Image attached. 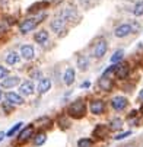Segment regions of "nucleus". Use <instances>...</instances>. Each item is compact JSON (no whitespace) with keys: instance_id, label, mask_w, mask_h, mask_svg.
<instances>
[{"instance_id":"obj_1","label":"nucleus","mask_w":143,"mask_h":147,"mask_svg":"<svg viewBox=\"0 0 143 147\" xmlns=\"http://www.w3.org/2000/svg\"><path fill=\"white\" fill-rule=\"evenodd\" d=\"M67 114H69V117H72L75 119H80L86 114V103H85V100L77 99V100L72 102L70 107L67 108Z\"/></svg>"},{"instance_id":"obj_2","label":"nucleus","mask_w":143,"mask_h":147,"mask_svg":"<svg viewBox=\"0 0 143 147\" xmlns=\"http://www.w3.org/2000/svg\"><path fill=\"white\" fill-rule=\"evenodd\" d=\"M44 18H45V13H41L39 16L32 18V19H25L24 22L19 25V31L22 32V34H28V32H29V31H32V29L37 26V24H39Z\"/></svg>"},{"instance_id":"obj_3","label":"nucleus","mask_w":143,"mask_h":147,"mask_svg":"<svg viewBox=\"0 0 143 147\" xmlns=\"http://www.w3.org/2000/svg\"><path fill=\"white\" fill-rule=\"evenodd\" d=\"M107 50H108V44L105 39H99L98 42L95 44L94 47V57L96 58H102L105 54H107Z\"/></svg>"},{"instance_id":"obj_4","label":"nucleus","mask_w":143,"mask_h":147,"mask_svg":"<svg viewBox=\"0 0 143 147\" xmlns=\"http://www.w3.org/2000/svg\"><path fill=\"white\" fill-rule=\"evenodd\" d=\"M89 108H91V112L94 115H101L105 112V102L101 99H94V100H91Z\"/></svg>"},{"instance_id":"obj_5","label":"nucleus","mask_w":143,"mask_h":147,"mask_svg":"<svg viewBox=\"0 0 143 147\" xmlns=\"http://www.w3.org/2000/svg\"><path fill=\"white\" fill-rule=\"evenodd\" d=\"M127 105H129V100H127V98H124V96H115V98L111 99V107H113V109H115V111L126 109Z\"/></svg>"},{"instance_id":"obj_6","label":"nucleus","mask_w":143,"mask_h":147,"mask_svg":"<svg viewBox=\"0 0 143 147\" xmlns=\"http://www.w3.org/2000/svg\"><path fill=\"white\" fill-rule=\"evenodd\" d=\"M34 136V125H26V127L19 133V137H18V143H26L31 137Z\"/></svg>"},{"instance_id":"obj_7","label":"nucleus","mask_w":143,"mask_h":147,"mask_svg":"<svg viewBox=\"0 0 143 147\" xmlns=\"http://www.w3.org/2000/svg\"><path fill=\"white\" fill-rule=\"evenodd\" d=\"M130 32H133L131 25H130V24H123V25H120V26L115 28L114 35H115L117 38H124V36H127Z\"/></svg>"},{"instance_id":"obj_8","label":"nucleus","mask_w":143,"mask_h":147,"mask_svg":"<svg viewBox=\"0 0 143 147\" xmlns=\"http://www.w3.org/2000/svg\"><path fill=\"white\" fill-rule=\"evenodd\" d=\"M130 73V67L129 64H126V63H123V64H117V70H115V76L118 79H126Z\"/></svg>"},{"instance_id":"obj_9","label":"nucleus","mask_w":143,"mask_h":147,"mask_svg":"<svg viewBox=\"0 0 143 147\" xmlns=\"http://www.w3.org/2000/svg\"><path fill=\"white\" fill-rule=\"evenodd\" d=\"M98 86H99V89L105 90V92L111 90V89H113V80H111V77L101 76V79L98 80Z\"/></svg>"},{"instance_id":"obj_10","label":"nucleus","mask_w":143,"mask_h":147,"mask_svg":"<svg viewBox=\"0 0 143 147\" xmlns=\"http://www.w3.org/2000/svg\"><path fill=\"white\" fill-rule=\"evenodd\" d=\"M6 99L12 105H22L24 103V98L20 95H18V93H15V92H7L6 93Z\"/></svg>"},{"instance_id":"obj_11","label":"nucleus","mask_w":143,"mask_h":147,"mask_svg":"<svg viewBox=\"0 0 143 147\" xmlns=\"http://www.w3.org/2000/svg\"><path fill=\"white\" fill-rule=\"evenodd\" d=\"M76 16H77V12H76V7L75 6H67L63 10V15H61V18H63L64 20H72Z\"/></svg>"},{"instance_id":"obj_12","label":"nucleus","mask_w":143,"mask_h":147,"mask_svg":"<svg viewBox=\"0 0 143 147\" xmlns=\"http://www.w3.org/2000/svg\"><path fill=\"white\" fill-rule=\"evenodd\" d=\"M35 92V88H34V83L32 82H25L20 85V93L25 95V96H29Z\"/></svg>"},{"instance_id":"obj_13","label":"nucleus","mask_w":143,"mask_h":147,"mask_svg":"<svg viewBox=\"0 0 143 147\" xmlns=\"http://www.w3.org/2000/svg\"><path fill=\"white\" fill-rule=\"evenodd\" d=\"M20 54L25 60H32L34 58V47L32 45H22L20 47Z\"/></svg>"},{"instance_id":"obj_14","label":"nucleus","mask_w":143,"mask_h":147,"mask_svg":"<svg viewBox=\"0 0 143 147\" xmlns=\"http://www.w3.org/2000/svg\"><path fill=\"white\" fill-rule=\"evenodd\" d=\"M19 77L18 76H12V77H6L2 80V88H13L19 83Z\"/></svg>"},{"instance_id":"obj_15","label":"nucleus","mask_w":143,"mask_h":147,"mask_svg":"<svg viewBox=\"0 0 143 147\" xmlns=\"http://www.w3.org/2000/svg\"><path fill=\"white\" fill-rule=\"evenodd\" d=\"M64 28V19L63 18H56L53 19V22H51V29L54 32H60V31H63Z\"/></svg>"},{"instance_id":"obj_16","label":"nucleus","mask_w":143,"mask_h":147,"mask_svg":"<svg viewBox=\"0 0 143 147\" xmlns=\"http://www.w3.org/2000/svg\"><path fill=\"white\" fill-rule=\"evenodd\" d=\"M50 124H51V119L48 117H41L35 121V127L37 128H48Z\"/></svg>"},{"instance_id":"obj_17","label":"nucleus","mask_w":143,"mask_h":147,"mask_svg":"<svg viewBox=\"0 0 143 147\" xmlns=\"http://www.w3.org/2000/svg\"><path fill=\"white\" fill-rule=\"evenodd\" d=\"M50 88H51V80L50 79H43L39 82V85H38V92L39 93H45V92L50 90Z\"/></svg>"},{"instance_id":"obj_18","label":"nucleus","mask_w":143,"mask_h":147,"mask_svg":"<svg viewBox=\"0 0 143 147\" xmlns=\"http://www.w3.org/2000/svg\"><path fill=\"white\" fill-rule=\"evenodd\" d=\"M73 82H75V70L72 67H69L64 71V83H66L67 86H72Z\"/></svg>"},{"instance_id":"obj_19","label":"nucleus","mask_w":143,"mask_h":147,"mask_svg":"<svg viewBox=\"0 0 143 147\" xmlns=\"http://www.w3.org/2000/svg\"><path fill=\"white\" fill-rule=\"evenodd\" d=\"M47 39H48V32L45 29H41V31H38L35 34V41L38 44H44Z\"/></svg>"},{"instance_id":"obj_20","label":"nucleus","mask_w":143,"mask_h":147,"mask_svg":"<svg viewBox=\"0 0 143 147\" xmlns=\"http://www.w3.org/2000/svg\"><path fill=\"white\" fill-rule=\"evenodd\" d=\"M121 127H123V121H121L120 118H114V119L110 121L108 130H111V131H117V130H120Z\"/></svg>"},{"instance_id":"obj_21","label":"nucleus","mask_w":143,"mask_h":147,"mask_svg":"<svg viewBox=\"0 0 143 147\" xmlns=\"http://www.w3.org/2000/svg\"><path fill=\"white\" fill-rule=\"evenodd\" d=\"M88 66H89L88 58H86L85 55H80V57L77 58V67H79V70L85 71V70H88Z\"/></svg>"},{"instance_id":"obj_22","label":"nucleus","mask_w":143,"mask_h":147,"mask_svg":"<svg viewBox=\"0 0 143 147\" xmlns=\"http://www.w3.org/2000/svg\"><path fill=\"white\" fill-rule=\"evenodd\" d=\"M45 140H47L45 133H39V134H37V136H35V138H34V146H35V147L43 146V144L45 143Z\"/></svg>"},{"instance_id":"obj_23","label":"nucleus","mask_w":143,"mask_h":147,"mask_svg":"<svg viewBox=\"0 0 143 147\" xmlns=\"http://www.w3.org/2000/svg\"><path fill=\"white\" fill-rule=\"evenodd\" d=\"M18 61H19V55H18L15 51L7 54V57H6V63H7L9 66H13V64H16Z\"/></svg>"},{"instance_id":"obj_24","label":"nucleus","mask_w":143,"mask_h":147,"mask_svg":"<svg viewBox=\"0 0 143 147\" xmlns=\"http://www.w3.org/2000/svg\"><path fill=\"white\" fill-rule=\"evenodd\" d=\"M94 136H96V137L107 136V127H105V125H98V127L94 130Z\"/></svg>"},{"instance_id":"obj_25","label":"nucleus","mask_w":143,"mask_h":147,"mask_svg":"<svg viewBox=\"0 0 143 147\" xmlns=\"http://www.w3.org/2000/svg\"><path fill=\"white\" fill-rule=\"evenodd\" d=\"M133 13H134V16H142L143 15V0H140V2L136 3V6L133 9Z\"/></svg>"},{"instance_id":"obj_26","label":"nucleus","mask_w":143,"mask_h":147,"mask_svg":"<svg viewBox=\"0 0 143 147\" xmlns=\"http://www.w3.org/2000/svg\"><path fill=\"white\" fill-rule=\"evenodd\" d=\"M94 146V141L91 138H80L77 141V147H92Z\"/></svg>"},{"instance_id":"obj_27","label":"nucleus","mask_w":143,"mask_h":147,"mask_svg":"<svg viewBox=\"0 0 143 147\" xmlns=\"http://www.w3.org/2000/svg\"><path fill=\"white\" fill-rule=\"evenodd\" d=\"M123 57H124V51H123V50H118V51H115L114 55L111 57V63H117V61L123 60Z\"/></svg>"},{"instance_id":"obj_28","label":"nucleus","mask_w":143,"mask_h":147,"mask_svg":"<svg viewBox=\"0 0 143 147\" xmlns=\"http://www.w3.org/2000/svg\"><path fill=\"white\" fill-rule=\"evenodd\" d=\"M20 127H22V122H18V124H15L13 127L7 131V134H6V136H7V137H13V134H16V133H18V130H19Z\"/></svg>"},{"instance_id":"obj_29","label":"nucleus","mask_w":143,"mask_h":147,"mask_svg":"<svg viewBox=\"0 0 143 147\" xmlns=\"http://www.w3.org/2000/svg\"><path fill=\"white\" fill-rule=\"evenodd\" d=\"M58 127H60L61 130H67V128L70 127V124H69V121H67L66 118H60V119H58Z\"/></svg>"},{"instance_id":"obj_30","label":"nucleus","mask_w":143,"mask_h":147,"mask_svg":"<svg viewBox=\"0 0 143 147\" xmlns=\"http://www.w3.org/2000/svg\"><path fill=\"white\" fill-rule=\"evenodd\" d=\"M115 70H117V66H110V67L104 71V74H102V76H105V77H111L113 74H115Z\"/></svg>"},{"instance_id":"obj_31","label":"nucleus","mask_w":143,"mask_h":147,"mask_svg":"<svg viewBox=\"0 0 143 147\" xmlns=\"http://www.w3.org/2000/svg\"><path fill=\"white\" fill-rule=\"evenodd\" d=\"M129 136H131V131H126V133H121V134L115 136V137H114V140H123V138H126V137H129Z\"/></svg>"},{"instance_id":"obj_32","label":"nucleus","mask_w":143,"mask_h":147,"mask_svg":"<svg viewBox=\"0 0 143 147\" xmlns=\"http://www.w3.org/2000/svg\"><path fill=\"white\" fill-rule=\"evenodd\" d=\"M9 74V71H7V69H5L3 66H0V80L2 79H6V76Z\"/></svg>"},{"instance_id":"obj_33","label":"nucleus","mask_w":143,"mask_h":147,"mask_svg":"<svg viewBox=\"0 0 143 147\" xmlns=\"http://www.w3.org/2000/svg\"><path fill=\"white\" fill-rule=\"evenodd\" d=\"M121 147H137V146H136V143H129V144H124Z\"/></svg>"},{"instance_id":"obj_34","label":"nucleus","mask_w":143,"mask_h":147,"mask_svg":"<svg viewBox=\"0 0 143 147\" xmlns=\"http://www.w3.org/2000/svg\"><path fill=\"white\" fill-rule=\"evenodd\" d=\"M91 86V83L89 82H85V83H82V88H89Z\"/></svg>"},{"instance_id":"obj_35","label":"nucleus","mask_w":143,"mask_h":147,"mask_svg":"<svg viewBox=\"0 0 143 147\" xmlns=\"http://www.w3.org/2000/svg\"><path fill=\"white\" fill-rule=\"evenodd\" d=\"M139 99L143 102V89H142V90H140V93H139Z\"/></svg>"},{"instance_id":"obj_36","label":"nucleus","mask_w":143,"mask_h":147,"mask_svg":"<svg viewBox=\"0 0 143 147\" xmlns=\"http://www.w3.org/2000/svg\"><path fill=\"white\" fill-rule=\"evenodd\" d=\"M5 109H6V111H7V112H9V111H12V109H13V108H10V107H9V105H5Z\"/></svg>"},{"instance_id":"obj_37","label":"nucleus","mask_w":143,"mask_h":147,"mask_svg":"<svg viewBox=\"0 0 143 147\" xmlns=\"http://www.w3.org/2000/svg\"><path fill=\"white\" fill-rule=\"evenodd\" d=\"M5 136H6V134H5V133H3V131H2V133H0V141H2V140H3V138H5Z\"/></svg>"},{"instance_id":"obj_38","label":"nucleus","mask_w":143,"mask_h":147,"mask_svg":"<svg viewBox=\"0 0 143 147\" xmlns=\"http://www.w3.org/2000/svg\"><path fill=\"white\" fill-rule=\"evenodd\" d=\"M61 2V0H51V3H54V5H58Z\"/></svg>"},{"instance_id":"obj_39","label":"nucleus","mask_w":143,"mask_h":147,"mask_svg":"<svg viewBox=\"0 0 143 147\" xmlns=\"http://www.w3.org/2000/svg\"><path fill=\"white\" fill-rule=\"evenodd\" d=\"M0 99H2V90H0Z\"/></svg>"}]
</instances>
